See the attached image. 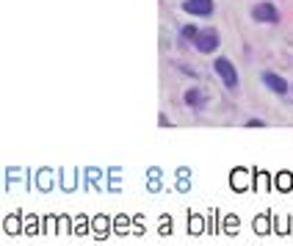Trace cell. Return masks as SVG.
<instances>
[{"label": "cell", "instance_id": "cell-1", "mask_svg": "<svg viewBox=\"0 0 293 246\" xmlns=\"http://www.w3.org/2000/svg\"><path fill=\"white\" fill-rule=\"evenodd\" d=\"M213 69H216V75L222 78V83L227 86V89H235V86H238V72H235V66H233L230 58H216Z\"/></svg>", "mask_w": 293, "mask_h": 246}, {"label": "cell", "instance_id": "cell-2", "mask_svg": "<svg viewBox=\"0 0 293 246\" xmlns=\"http://www.w3.org/2000/svg\"><path fill=\"white\" fill-rule=\"evenodd\" d=\"M194 47H197L199 53H213V50L219 47V33H216L213 28L199 30V33H197V39H194Z\"/></svg>", "mask_w": 293, "mask_h": 246}, {"label": "cell", "instance_id": "cell-3", "mask_svg": "<svg viewBox=\"0 0 293 246\" xmlns=\"http://www.w3.org/2000/svg\"><path fill=\"white\" fill-rule=\"evenodd\" d=\"M252 17L258 19V22H269V25H274V22H280V11H277V6L274 3H258V6L252 8Z\"/></svg>", "mask_w": 293, "mask_h": 246}, {"label": "cell", "instance_id": "cell-4", "mask_svg": "<svg viewBox=\"0 0 293 246\" xmlns=\"http://www.w3.org/2000/svg\"><path fill=\"white\" fill-rule=\"evenodd\" d=\"M183 8L194 17H208V14H213V0H186Z\"/></svg>", "mask_w": 293, "mask_h": 246}, {"label": "cell", "instance_id": "cell-5", "mask_svg": "<svg viewBox=\"0 0 293 246\" xmlns=\"http://www.w3.org/2000/svg\"><path fill=\"white\" fill-rule=\"evenodd\" d=\"M263 83L269 86L271 91H277V94H288V89H293V86H288L285 78H280V75H274V72H263Z\"/></svg>", "mask_w": 293, "mask_h": 246}, {"label": "cell", "instance_id": "cell-6", "mask_svg": "<svg viewBox=\"0 0 293 246\" xmlns=\"http://www.w3.org/2000/svg\"><path fill=\"white\" fill-rule=\"evenodd\" d=\"M186 102L191 105V108H199V105L205 102V94H202L199 89H188V91H186Z\"/></svg>", "mask_w": 293, "mask_h": 246}, {"label": "cell", "instance_id": "cell-7", "mask_svg": "<svg viewBox=\"0 0 293 246\" xmlns=\"http://www.w3.org/2000/svg\"><path fill=\"white\" fill-rule=\"evenodd\" d=\"M197 33H199V30L194 28V25H186V28H183V36H186V39H191V42L197 39Z\"/></svg>", "mask_w": 293, "mask_h": 246}, {"label": "cell", "instance_id": "cell-8", "mask_svg": "<svg viewBox=\"0 0 293 246\" xmlns=\"http://www.w3.org/2000/svg\"><path fill=\"white\" fill-rule=\"evenodd\" d=\"M246 125H249V127H263L266 122H260V119H249V122H246Z\"/></svg>", "mask_w": 293, "mask_h": 246}]
</instances>
